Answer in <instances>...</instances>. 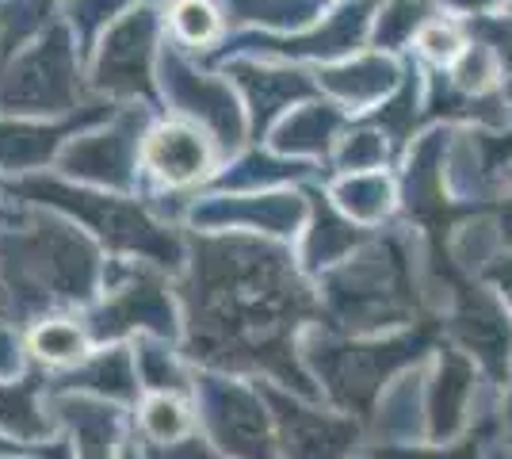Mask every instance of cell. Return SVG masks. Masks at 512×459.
Here are the masks:
<instances>
[{
  "label": "cell",
  "instance_id": "obj_7",
  "mask_svg": "<svg viewBox=\"0 0 512 459\" xmlns=\"http://www.w3.org/2000/svg\"><path fill=\"white\" fill-rule=\"evenodd\" d=\"M192 429H195L192 410L176 394H153V398H146V406L138 410L142 444H180V440L195 437Z\"/></svg>",
  "mask_w": 512,
  "mask_h": 459
},
{
  "label": "cell",
  "instance_id": "obj_14",
  "mask_svg": "<svg viewBox=\"0 0 512 459\" xmlns=\"http://www.w3.org/2000/svg\"><path fill=\"white\" fill-rule=\"evenodd\" d=\"M12 452H20V444H8V440L0 437V456H12Z\"/></svg>",
  "mask_w": 512,
  "mask_h": 459
},
{
  "label": "cell",
  "instance_id": "obj_13",
  "mask_svg": "<svg viewBox=\"0 0 512 459\" xmlns=\"http://www.w3.org/2000/svg\"><path fill=\"white\" fill-rule=\"evenodd\" d=\"M138 459H214V456L199 437H188L180 440V444H142Z\"/></svg>",
  "mask_w": 512,
  "mask_h": 459
},
{
  "label": "cell",
  "instance_id": "obj_6",
  "mask_svg": "<svg viewBox=\"0 0 512 459\" xmlns=\"http://www.w3.org/2000/svg\"><path fill=\"white\" fill-rule=\"evenodd\" d=\"M39 379H23V383H0V429L20 440H43L50 437V421L35 406Z\"/></svg>",
  "mask_w": 512,
  "mask_h": 459
},
{
  "label": "cell",
  "instance_id": "obj_2",
  "mask_svg": "<svg viewBox=\"0 0 512 459\" xmlns=\"http://www.w3.org/2000/svg\"><path fill=\"white\" fill-rule=\"evenodd\" d=\"M264 410L237 387L207 391V429L218 448L234 452L237 459H272L264 437Z\"/></svg>",
  "mask_w": 512,
  "mask_h": 459
},
{
  "label": "cell",
  "instance_id": "obj_3",
  "mask_svg": "<svg viewBox=\"0 0 512 459\" xmlns=\"http://www.w3.org/2000/svg\"><path fill=\"white\" fill-rule=\"evenodd\" d=\"M130 326H153L157 333H172V310L161 284H150V280H130L127 287L111 291L107 306L92 318V333L104 341V337H115Z\"/></svg>",
  "mask_w": 512,
  "mask_h": 459
},
{
  "label": "cell",
  "instance_id": "obj_15",
  "mask_svg": "<svg viewBox=\"0 0 512 459\" xmlns=\"http://www.w3.org/2000/svg\"><path fill=\"white\" fill-rule=\"evenodd\" d=\"M127 459H138V452H127Z\"/></svg>",
  "mask_w": 512,
  "mask_h": 459
},
{
  "label": "cell",
  "instance_id": "obj_4",
  "mask_svg": "<svg viewBox=\"0 0 512 459\" xmlns=\"http://www.w3.org/2000/svg\"><path fill=\"white\" fill-rule=\"evenodd\" d=\"M150 169L169 184H188L207 169V142L188 127H161L146 146Z\"/></svg>",
  "mask_w": 512,
  "mask_h": 459
},
{
  "label": "cell",
  "instance_id": "obj_1",
  "mask_svg": "<svg viewBox=\"0 0 512 459\" xmlns=\"http://www.w3.org/2000/svg\"><path fill=\"white\" fill-rule=\"evenodd\" d=\"M302 306L306 295L276 253L211 245L188 287L192 349L222 368L276 364Z\"/></svg>",
  "mask_w": 512,
  "mask_h": 459
},
{
  "label": "cell",
  "instance_id": "obj_12",
  "mask_svg": "<svg viewBox=\"0 0 512 459\" xmlns=\"http://www.w3.org/2000/svg\"><path fill=\"white\" fill-rule=\"evenodd\" d=\"M421 50L432 62L448 66V62H455L463 54V39L455 35V27H428V31H421Z\"/></svg>",
  "mask_w": 512,
  "mask_h": 459
},
{
  "label": "cell",
  "instance_id": "obj_10",
  "mask_svg": "<svg viewBox=\"0 0 512 459\" xmlns=\"http://www.w3.org/2000/svg\"><path fill=\"white\" fill-rule=\"evenodd\" d=\"M138 375H142V383L153 387L157 394H169V391H180V387H184L180 368L172 364L169 352L157 349V345H142V352H138Z\"/></svg>",
  "mask_w": 512,
  "mask_h": 459
},
{
  "label": "cell",
  "instance_id": "obj_5",
  "mask_svg": "<svg viewBox=\"0 0 512 459\" xmlns=\"http://www.w3.org/2000/svg\"><path fill=\"white\" fill-rule=\"evenodd\" d=\"M58 414L73 429V456L77 459H115V444H119V421L115 410L92 406V402H58Z\"/></svg>",
  "mask_w": 512,
  "mask_h": 459
},
{
  "label": "cell",
  "instance_id": "obj_11",
  "mask_svg": "<svg viewBox=\"0 0 512 459\" xmlns=\"http://www.w3.org/2000/svg\"><path fill=\"white\" fill-rule=\"evenodd\" d=\"M176 31L188 43H207L214 31H218V16L211 12V4H203V0H184L176 8Z\"/></svg>",
  "mask_w": 512,
  "mask_h": 459
},
{
  "label": "cell",
  "instance_id": "obj_9",
  "mask_svg": "<svg viewBox=\"0 0 512 459\" xmlns=\"http://www.w3.org/2000/svg\"><path fill=\"white\" fill-rule=\"evenodd\" d=\"M31 352L46 364H77L85 356V333L73 322H43L31 333Z\"/></svg>",
  "mask_w": 512,
  "mask_h": 459
},
{
  "label": "cell",
  "instance_id": "obj_8",
  "mask_svg": "<svg viewBox=\"0 0 512 459\" xmlns=\"http://www.w3.org/2000/svg\"><path fill=\"white\" fill-rule=\"evenodd\" d=\"M77 379H81V387H92V391L111 394V398H130L138 372L130 368V356L123 349H104L96 360H88L85 368L73 375V383Z\"/></svg>",
  "mask_w": 512,
  "mask_h": 459
}]
</instances>
